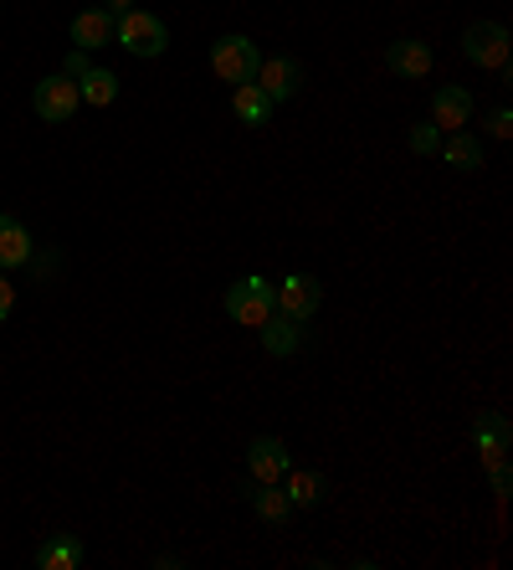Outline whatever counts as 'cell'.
I'll return each instance as SVG.
<instances>
[{
  "label": "cell",
  "mask_w": 513,
  "mask_h": 570,
  "mask_svg": "<svg viewBox=\"0 0 513 570\" xmlns=\"http://www.w3.org/2000/svg\"><path fill=\"white\" fill-rule=\"evenodd\" d=\"M257 67H263V52H257V41L241 37V31H226V37L211 41V72L231 88L257 78Z\"/></svg>",
  "instance_id": "obj_1"
},
{
  "label": "cell",
  "mask_w": 513,
  "mask_h": 570,
  "mask_svg": "<svg viewBox=\"0 0 513 570\" xmlns=\"http://www.w3.org/2000/svg\"><path fill=\"white\" fill-rule=\"evenodd\" d=\"M114 41H119L129 57H165V47H170V27H165L155 11L134 6V11L119 16V37Z\"/></svg>",
  "instance_id": "obj_2"
},
{
  "label": "cell",
  "mask_w": 513,
  "mask_h": 570,
  "mask_svg": "<svg viewBox=\"0 0 513 570\" xmlns=\"http://www.w3.org/2000/svg\"><path fill=\"white\" fill-rule=\"evenodd\" d=\"M226 314L237 318V324H247V330H257L263 318H273L277 314V283L273 278H241V283H231L226 288Z\"/></svg>",
  "instance_id": "obj_3"
},
{
  "label": "cell",
  "mask_w": 513,
  "mask_h": 570,
  "mask_svg": "<svg viewBox=\"0 0 513 570\" xmlns=\"http://www.w3.org/2000/svg\"><path fill=\"white\" fill-rule=\"evenodd\" d=\"M509 52H513V41L503 21H473V27L462 31V57L473 67H483V72H503Z\"/></svg>",
  "instance_id": "obj_4"
},
{
  "label": "cell",
  "mask_w": 513,
  "mask_h": 570,
  "mask_svg": "<svg viewBox=\"0 0 513 570\" xmlns=\"http://www.w3.org/2000/svg\"><path fill=\"white\" fill-rule=\"evenodd\" d=\"M324 304V283L314 273H288V278L277 283V314L293 318V324H308Z\"/></svg>",
  "instance_id": "obj_5"
},
{
  "label": "cell",
  "mask_w": 513,
  "mask_h": 570,
  "mask_svg": "<svg viewBox=\"0 0 513 570\" xmlns=\"http://www.w3.org/2000/svg\"><path fill=\"white\" fill-rule=\"evenodd\" d=\"M78 82L67 78V72H52V78L37 82V94H31V108H37L47 124H67L72 114H78Z\"/></svg>",
  "instance_id": "obj_6"
},
{
  "label": "cell",
  "mask_w": 513,
  "mask_h": 570,
  "mask_svg": "<svg viewBox=\"0 0 513 570\" xmlns=\"http://www.w3.org/2000/svg\"><path fill=\"white\" fill-rule=\"evenodd\" d=\"M251 82H257L273 104H288V98L303 94V62L298 57H263V67H257Z\"/></svg>",
  "instance_id": "obj_7"
},
{
  "label": "cell",
  "mask_w": 513,
  "mask_h": 570,
  "mask_svg": "<svg viewBox=\"0 0 513 570\" xmlns=\"http://www.w3.org/2000/svg\"><path fill=\"white\" fill-rule=\"evenodd\" d=\"M293 468V452L283 438H251L247 442V478L251 483H277Z\"/></svg>",
  "instance_id": "obj_8"
},
{
  "label": "cell",
  "mask_w": 513,
  "mask_h": 570,
  "mask_svg": "<svg viewBox=\"0 0 513 570\" xmlns=\"http://www.w3.org/2000/svg\"><path fill=\"white\" fill-rule=\"evenodd\" d=\"M114 37H119V16L108 11V6H88V11L72 16V47H78V52L114 47Z\"/></svg>",
  "instance_id": "obj_9"
},
{
  "label": "cell",
  "mask_w": 513,
  "mask_h": 570,
  "mask_svg": "<svg viewBox=\"0 0 513 570\" xmlns=\"http://www.w3.org/2000/svg\"><path fill=\"white\" fill-rule=\"evenodd\" d=\"M432 124L442 134H457L473 124V94L467 88H457V82H442L432 94Z\"/></svg>",
  "instance_id": "obj_10"
},
{
  "label": "cell",
  "mask_w": 513,
  "mask_h": 570,
  "mask_svg": "<svg viewBox=\"0 0 513 570\" xmlns=\"http://www.w3.org/2000/svg\"><path fill=\"white\" fill-rule=\"evenodd\" d=\"M509 442H513V426L503 412H483L473 422V448L483 463H493V458H509Z\"/></svg>",
  "instance_id": "obj_11"
},
{
  "label": "cell",
  "mask_w": 513,
  "mask_h": 570,
  "mask_svg": "<svg viewBox=\"0 0 513 570\" xmlns=\"http://www.w3.org/2000/svg\"><path fill=\"white\" fill-rule=\"evenodd\" d=\"M257 340H263V350H267V355H277V360L298 355V350L308 345V334H303V324H293V318H283V314L263 318V324H257Z\"/></svg>",
  "instance_id": "obj_12"
},
{
  "label": "cell",
  "mask_w": 513,
  "mask_h": 570,
  "mask_svg": "<svg viewBox=\"0 0 513 570\" xmlns=\"http://www.w3.org/2000/svg\"><path fill=\"white\" fill-rule=\"evenodd\" d=\"M277 483H283V493H288L293 509H318L324 504V493H329V478L314 473V468H288Z\"/></svg>",
  "instance_id": "obj_13"
},
{
  "label": "cell",
  "mask_w": 513,
  "mask_h": 570,
  "mask_svg": "<svg viewBox=\"0 0 513 570\" xmlns=\"http://www.w3.org/2000/svg\"><path fill=\"white\" fill-rule=\"evenodd\" d=\"M385 67L401 72V78H426V72H432V47L416 37H401L385 47Z\"/></svg>",
  "instance_id": "obj_14"
},
{
  "label": "cell",
  "mask_w": 513,
  "mask_h": 570,
  "mask_svg": "<svg viewBox=\"0 0 513 570\" xmlns=\"http://www.w3.org/2000/svg\"><path fill=\"white\" fill-rule=\"evenodd\" d=\"M247 504H251V514L263 519V524H273V530H283L293 519V504H288V493H283V483H251Z\"/></svg>",
  "instance_id": "obj_15"
},
{
  "label": "cell",
  "mask_w": 513,
  "mask_h": 570,
  "mask_svg": "<svg viewBox=\"0 0 513 570\" xmlns=\"http://www.w3.org/2000/svg\"><path fill=\"white\" fill-rule=\"evenodd\" d=\"M31 263V232L11 212H0V273Z\"/></svg>",
  "instance_id": "obj_16"
},
{
  "label": "cell",
  "mask_w": 513,
  "mask_h": 570,
  "mask_svg": "<svg viewBox=\"0 0 513 570\" xmlns=\"http://www.w3.org/2000/svg\"><path fill=\"white\" fill-rule=\"evenodd\" d=\"M273 98L257 88V82H241V88H231V114H237V124H247V129H263L267 119H273Z\"/></svg>",
  "instance_id": "obj_17"
},
{
  "label": "cell",
  "mask_w": 513,
  "mask_h": 570,
  "mask_svg": "<svg viewBox=\"0 0 513 570\" xmlns=\"http://www.w3.org/2000/svg\"><path fill=\"white\" fill-rule=\"evenodd\" d=\"M82 566V540L78 534H52L37 544V570H78Z\"/></svg>",
  "instance_id": "obj_18"
},
{
  "label": "cell",
  "mask_w": 513,
  "mask_h": 570,
  "mask_svg": "<svg viewBox=\"0 0 513 570\" xmlns=\"http://www.w3.org/2000/svg\"><path fill=\"white\" fill-rule=\"evenodd\" d=\"M78 98L92 108H108L114 98H119V72H108V67H88L78 78Z\"/></svg>",
  "instance_id": "obj_19"
},
{
  "label": "cell",
  "mask_w": 513,
  "mask_h": 570,
  "mask_svg": "<svg viewBox=\"0 0 513 570\" xmlns=\"http://www.w3.org/2000/svg\"><path fill=\"white\" fill-rule=\"evenodd\" d=\"M442 159H447L452 170H483V139H477V134H467V129H457L447 139V149H442Z\"/></svg>",
  "instance_id": "obj_20"
},
{
  "label": "cell",
  "mask_w": 513,
  "mask_h": 570,
  "mask_svg": "<svg viewBox=\"0 0 513 570\" xmlns=\"http://www.w3.org/2000/svg\"><path fill=\"white\" fill-rule=\"evenodd\" d=\"M406 145H411V155L432 159V155H442V129H436V124H411Z\"/></svg>",
  "instance_id": "obj_21"
},
{
  "label": "cell",
  "mask_w": 513,
  "mask_h": 570,
  "mask_svg": "<svg viewBox=\"0 0 513 570\" xmlns=\"http://www.w3.org/2000/svg\"><path fill=\"white\" fill-rule=\"evenodd\" d=\"M487 483H493V493H499V499H509V489H513L509 458H493V463H487Z\"/></svg>",
  "instance_id": "obj_22"
},
{
  "label": "cell",
  "mask_w": 513,
  "mask_h": 570,
  "mask_svg": "<svg viewBox=\"0 0 513 570\" xmlns=\"http://www.w3.org/2000/svg\"><path fill=\"white\" fill-rule=\"evenodd\" d=\"M487 134H493V139H509V134H513V114L503 104L487 114Z\"/></svg>",
  "instance_id": "obj_23"
},
{
  "label": "cell",
  "mask_w": 513,
  "mask_h": 570,
  "mask_svg": "<svg viewBox=\"0 0 513 570\" xmlns=\"http://www.w3.org/2000/svg\"><path fill=\"white\" fill-rule=\"evenodd\" d=\"M88 67H92V62H88V52H78V47H72V52L62 57V72H67V78H72V82H78L82 72H88Z\"/></svg>",
  "instance_id": "obj_24"
},
{
  "label": "cell",
  "mask_w": 513,
  "mask_h": 570,
  "mask_svg": "<svg viewBox=\"0 0 513 570\" xmlns=\"http://www.w3.org/2000/svg\"><path fill=\"white\" fill-rule=\"evenodd\" d=\"M11 314H16V283L0 273V324H6Z\"/></svg>",
  "instance_id": "obj_25"
},
{
  "label": "cell",
  "mask_w": 513,
  "mask_h": 570,
  "mask_svg": "<svg viewBox=\"0 0 513 570\" xmlns=\"http://www.w3.org/2000/svg\"><path fill=\"white\" fill-rule=\"evenodd\" d=\"M108 11H114V16H124V11H134V0H108Z\"/></svg>",
  "instance_id": "obj_26"
}]
</instances>
